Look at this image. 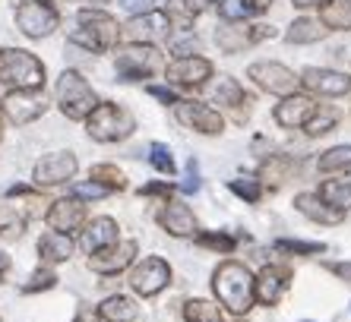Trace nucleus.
I'll return each instance as SVG.
<instances>
[{"mask_svg": "<svg viewBox=\"0 0 351 322\" xmlns=\"http://www.w3.org/2000/svg\"><path fill=\"white\" fill-rule=\"evenodd\" d=\"M213 290L215 297L221 300V306H228L231 313H247L256 300V278L250 275V269L244 262H221L213 272Z\"/></svg>", "mask_w": 351, "mask_h": 322, "instance_id": "nucleus-1", "label": "nucleus"}, {"mask_svg": "<svg viewBox=\"0 0 351 322\" xmlns=\"http://www.w3.org/2000/svg\"><path fill=\"white\" fill-rule=\"evenodd\" d=\"M0 82L13 92H38L45 86V64L32 51L23 48L0 51Z\"/></svg>", "mask_w": 351, "mask_h": 322, "instance_id": "nucleus-2", "label": "nucleus"}, {"mask_svg": "<svg viewBox=\"0 0 351 322\" xmlns=\"http://www.w3.org/2000/svg\"><path fill=\"white\" fill-rule=\"evenodd\" d=\"M80 32L70 35L73 45H82L92 54H101V51L114 48L117 38H121V29H117L114 16H108L105 10H80Z\"/></svg>", "mask_w": 351, "mask_h": 322, "instance_id": "nucleus-3", "label": "nucleus"}, {"mask_svg": "<svg viewBox=\"0 0 351 322\" xmlns=\"http://www.w3.org/2000/svg\"><path fill=\"white\" fill-rule=\"evenodd\" d=\"M136 129V121L133 114L121 105H95V111L86 117V133H89L95 143H121Z\"/></svg>", "mask_w": 351, "mask_h": 322, "instance_id": "nucleus-4", "label": "nucleus"}, {"mask_svg": "<svg viewBox=\"0 0 351 322\" xmlns=\"http://www.w3.org/2000/svg\"><path fill=\"white\" fill-rule=\"evenodd\" d=\"M58 105L70 121H86L95 111L98 98L92 92V86L82 79L76 70H64L58 79Z\"/></svg>", "mask_w": 351, "mask_h": 322, "instance_id": "nucleus-5", "label": "nucleus"}, {"mask_svg": "<svg viewBox=\"0 0 351 322\" xmlns=\"http://www.w3.org/2000/svg\"><path fill=\"white\" fill-rule=\"evenodd\" d=\"M162 54H158L152 45H130L117 54V73H121L127 82L133 79H146L156 70H162Z\"/></svg>", "mask_w": 351, "mask_h": 322, "instance_id": "nucleus-6", "label": "nucleus"}, {"mask_svg": "<svg viewBox=\"0 0 351 322\" xmlns=\"http://www.w3.org/2000/svg\"><path fill=\"white\" fill-rule=\"evenodd\" d=\"M247 76H250L260 89L272 92V95H285V98L291 95V92L298 89V82H301L285 64H276V60H260V64H250Z\"/></svg>", "mask_w": 351, "mask_h": 322, "instance_id": "nucleus-7", "label": "nucleus"}, {"mask_svg": "<svg viewBox=\"0 0 351 322\" xmlns=\"http://www.w3.org/2000/svg\"><path fill=\"white\" fill-rule=\"evenodd\" d=\"M168 282H171V266L158 256H146L130 272V288L139 297H156L162 288H168Z\"/></svg>", "mask_w": 351, "mask_h": 322, "instance_id": "nucleus-8", "label": "nucleus"}, {"mask_svg": "<svg viewBox=\"0 0 351 322\" xmlns=\"http://www.w3.org/2000/svg\"><path fill=\"white\" fill-rule=\"evenodd\" d=\"M58 23H60L58 13L51 7H45V3L29 0V3H19L16 7V25L25 38H48L58 29Z\"/></svg>", "mask_w": 351, "mask_h": 322, "instance_id": "nucleus-9", "label": "nucleus"}, {"mask_svg": "<svg viewBox=\"0 0 351 322\" xmlns=\"http://www.w3.org/2000/svg\"><path fill=\"white\" fill-rule=\"evenodd\" d=\"M174 117H178L184 127L196 129V133H206V136H215V133H221V127H225L219 111H213V108L203 105V101H187V98L174 101Z\"/></svg>", "mask_w": 351, "mask_h": 322, "instance_id": "nucleus-10", "label": "nucleus"}, {"mask_svg": "<svg viewBox=\"0 0 351 322\" xmlns=\"http://www.w3.org/2000/svg\"><path fill=\"white\" fill-rule=\"evenodd\" d=\"M76 155L73 152H51L35 164V186H58V184H66L73 180L76 174Z\"/></svg>", "mask_w": 351, "mask_h": 322, "instance_id": "nucleus-11", "label": "nucleus"}, {"mask_svg": "<svg viewBox=\"0 0 351 322\" xmlns=\"http://www.w3.org/2000/svg\"><path fill=\"white\" fill-rule=\"evenodd\" d=\"M168 29H171V23H168L165 13H158V10H146V13H139V16H133L130 23L123 25L121 35L130 41V45H149V41L168 35Z\"/></svg>", "mask_w": 351, "mask_h": 322, "instance_id": "nucleus-12", "label": "nucleus"}, {"mask_svg": "<svg viewBox=\"0 0 351 322\" xmlns=\"http://www.w3.org/2000/svg\"><path fill=\"white\" fill-rule=\"evenodd\" d=\"M272 35H276L272 25H250V29H241V25L225 23L221 29H215V41H219V48L225 51V54H237V51L250 48V45H256V41H263V38H272Z\"/></svg>", "mask_w": 351, "mask_h": 322, "instance_id": "nucleus-13", "label": "nucleus"}, {"mask_svg": "<svg viewBox=\"0 0 351 322\" xmlns=\"http://www.w3.org/2000/svg\"><path fill=\"white\" fill-rule=\"evenodd\" d=\"M301 82L311 92H317V95H329V98H339V95H348L351 92V76L348 73L326 70V66H307V70L301 73Z\"/></svg>", "mask_w": 351, "mask_h": 322, "instance_id": "nucleus-14", "label": "nucleus"}, {"mask_svg": "<svg viewBox=\"0 0 351 322\" xmlns=\"http://www.w3.org/2000/svg\"><path fill=\"white\" fill-rule=\"evenodd\" d=\"M0 111L7 114L10 123L25 127V123L38 121L41 114H45V98H41L38 92H10V95L3 98Z\"/></svg>", "mask_w": 351, "mask_h": 322, "instance_id": "nucleus-15", "label": "nucleus"}, {"mask_svg": "<svg viewBox=\"0 0 351 322\" xmlns=\"http://www.w3.org/2000/svg\"><path fill=\"white\" fill-rule=\"evenodd\" d=\"M136 250H139L136 240H121L117 247H108V250L89 256V266H92V272H98V275H117L133 262Z\"/></svg>", "mask_w": 351, "mask_h": 322, "instance_id": "nucleus-16", "label": "nucleus"}, {"mask_svg": "<svg viewBox=\"0 0 351 322\" xmlns=\"http://www.w3.org/2000/svg\"><path fill=\"white\" fill-rule=\"evenodd\" d=\"M165 76L178 86H203L213 76V64L206 57H178L171 66H165Z\"/></svg>", "mask_w": 351, "mask_h": 322, "instance_id": "nucleus-17", "label": "nucleus"}, {"mask_svg": "<svg viewBox=\"0 0 351 322\" xmlns=\"http://www.w3.org/2000/svg\"><path fill=\"white\" fill-rule=\"evenodd\" d=\"M317 108L319 105L313 101V98H307V95H288L282 105H276L272 117H276L278 127L291 129V127H304V123H307L313 114H317Z\"/></svg>", "mask_w": 351, "mask_h": 322, "instance_id": "nucleus-18", "label": "nucleus"}, {"mask_svg": "<svg viewBox=\"0 0 351 322\" xmlns=\"http://www.w3.org/2000/svg\"><path fill=\"white\" fill-rule=\"evenodd\" d=\"M114 240H117V221L101 215V218H92L89 225H86V231H82V237H80V247L89 253V256H95V253L114 247Z\"/></svg>", "mask_w": 351, "mask_h": 322, "instance_id": "nucleus-19", "label": "nucleus"}, {"mask_svg": "<svg viewBox=\"0 0 351 322\" xmlns=\"http://www.w3.org/2000/svg\"><path fill=\"white\" fill-rule=\"evenodd\" d=\"M82 221H86V209L80 199H58L48 209V227L58 234L76 231V227H82Z\"/></svg>", "mask_w": 351, "mask_h": 322, "instance_id": "nucleus-20", "label": "nucleus"}, {"mask_svg": "<svg viewBox=\"0 0 351 322\" xmlns=\"http://www.w3.org/2000/svg\"><path fill=\"white\" fill-rule=\"evenodd\" d=\"M158 221H162V227L171 234V237H190V234L196 231V218L184 202H165Z\"/></svg>", "mask_w": 351, "mask_h": 322, "instance_id": "nucleus-21", "label": "nucleus"}, {"mask_svg": "<svg viewBox=\"0 0 351 322\" xmlns=\"http://www.w3.org/2000/svg\"><path fill=\"white\" fill-rule=\"evenodd\" d=\"M294 209L301 212V215H307L311 221H319V225H339V221H342V215H345V212H335L332 206H326V202L319 199L317 193L294 196Z\"/></svg>", "mask_w": 351, "mask_h": 322, "instance_id": "nucleus-22", "label": "nucleus"}, {"mask_svg": "<svg viewBox=\"0 0 351 322\" xmlns=\"http://www.w3.org/2000/svg\"><path fill=\"white\" fill-rule=\"evenodd\" d=\"M285 290H288V272L285 269H276V266L263 269L260 278H256V297H260L263 304L266 306L278 304Z\"/></svg>", "mask_w": 351, "mask_h": 322, "instance_id": "nucleus-23", "label": "nucleus"}, {"mask_svg": "<svg viewBox=\"0 0 351 322\" xmlns=\"http://www.w3.org/2000/svg\"><path fill=\"white\" fill-rule=\"evenodd\" d=\"M38 253H41V259H45V262L58 266V262H66V259L73 256V240H70V234L48 231L38 240Z\"/></svg>", "mask_w": 351, "mask_h": 322, "instance_id": "nucleus-24", "label": "nucleus"}, {"mask_svg": "<svg viewBox=\"0 0 351 322\" xmlns=\"http://www.w3.org/2000/svg\"><path fill=\"white\" fill-rule=\"evenodd\" d=\"M294 168H298V161L288 158V155H269V158L263 161L260 177H263V184L282 186V184H285V180L294 174Z\"/></svg>", "mask_w": 351, "mask_h": 322, "instance_id": "nucleus-25", "label": "nucleus"}, {"mask_svg": "<svg viewBox=\"0 0 351 322\" xmlns=\"http://www.w3.org/2000/svg\"><path fill=\"white\" fill-rule=\"evenodd\" d=\"M319 23L326 25V29L348 32L351 29V0H329L326 7L319 10Z\"/></svg>", "mask_w": 351, "mask_h": 322, "instance_id": "nucleus-26", "label": "nucleus"}, {"mask_svg": "<svg viewBox=\"0 0 351 322\" xmlns=\"http://www.w3.org/2000/svg\"><path fill=\"white\" fill-rule=\"evenodd\" d=\"M319 199L332 206L335 212H348L351 209V184L348 180H326V184L319 186Z\"/></svg>", "mask_w": 351, "mask_h": 322, "instance_id": "nucleus-27", "label": "nucleus"}, {"mask_svg": "<svg viewBox=\"0 0 351 322\" xmlns=\"http://www.w3.org/2000/svg\"><path fill=\"white\" fill-rule=\"evenodd\" d=\"M326 35V25L319 23V19H294L291 29H288L285 38L291 41V45H313V41H319Z\"/></svg>", "mask_w": 351, "mask_h": 322, "instance_id": "nucleus-28", "label": "nucleus"}, {"mask_svg": "<svg viewBox=\"0 0 351 322\" xmlns=\"http://www.w3.org/2000/svg\"><path fill=\"white\" fill-rule=\"evenodd\" d=\"M101 316H105L108 322H133L136 319V304H133L130 297L114 294V297H108L105 304H101Z\"/></svg>", "mask_w": 351, "mask_h": 322, "instance_id": "nucleus-29", "label": "nucleus"}, {"mask_svg": "<svg viewBox=\"0 0 351 322\" xmlns=\"http://www.w3.org/2000/svg\"><path fill=\"white\" fill-rule=\"evenodd\" d=\"M23 231H25V215L16 209V206H10V202H0V237H7V240H16Z\"/></svg>", "mask_w": 351, "mask_h": 322, "instance_id": "nucleus-30", "label": "nucleus"}, {"mask_svg": "<svg viewBox=\"0 0 351 322\" xmlns=\"http://www.w3.org/2000/svg\"><path fill=\"white\" fill-rule=\"evenodd\" d=\"M213 98L215 105H225V108H237L244 101V89H241V82L231 79V76H221L219 86L213 89Z\"/></svg>", "mask_w": 351, "mask_h": 322, "instance_id": "nucleus-31", "label": "nucleus"}, {"mask_svg": "<svg viewBox=\"0 0 351 322\" xmlns=\"http://www.w3.org/2000/svg\"><path fill=\"white\" fill-rule=\"evenodd\" d=\"M184 319L187 322H221V313L213 300H187L184 304Z\"/></svg>", "mask_w": 351, "mask_h": 322, "instance_id": "nucleus-32", "label": "nucleus"}, {"mask_svg": "<svg viewBox=\"0 0 351 322\" xmlns=\"http://www.w3.org/2000/svg\"><path fill=\"white\" fill-rule=\"evenodd\" d=\"M317 168L326 171V174H329V171H345V168H351V145H332L329 152L319 155Z\"/></svg>", "mask_w": 351, "mask_h": 322, "instance_id": "nucleus-33", "label": "nucleus"}, {"mask_svg": "<svg viewBox=\"0 0 351 322\" xmlns=\"http://www.w3.org/2000/svg\"><path fill=\"white\" fill-rule=\"evenodd\" d=\"M219 16L225 23H244L254 16V7L247 0H219Z\"/></svg>", "mask_w": 351, "mask_h": 322, "instance_id": "nucleus-34", "label": "nucleus"}, {"mask_svg": "<svg viewBox=\"0 0 351 322\" xmlns=\"http://www.w3.org/2000/svg\"><path fill=\"white\" fill-rule=\"evenodd\" d=\"M165 16H168V23H178V29H184V32H187L190 25H193L196 10L190 7L187 0H168V10H165Z\"/></svg>", "mask_w": 351, "mask_h": 322, "instance_id": "nucleus-35", "label": "nucleus"}, {"mask_svg": "<svg viewBox=\"0 0 351 322\" xmlns=\"http://www.w3.org/2000/svg\"><path fill=\"white\" fill-rule=\"evenodd\" d=\"M92 180L108 186V190H123V186H127L123 174L114 168V164H95V168H92Z\"/></svg>", "mask_w": 351, "mask_h": 322, "instance_id": "nucleus-36", "label": "nucleus"}, {"mask_svg": "<svg viewBox=\"0 0 351 322\" xmlns=\"http://www.w3.org/2000/svg\"><path fill=\"white\" fill-rule=\"evenodd\" d=\"M149 161H152V168L162 171V174H168V177L178 171V168H174V158H171V149H168V145H162V143L149 145Z\"/></svg>", "mask_w": 351, "mask_h": 322, "instance_id": "nucleus-37", "label": "nucleus"}, {"mask_svg": "<svg viewBox=\"0 0 351 322\" xmlns=\"http://www.w3.org/2000/svg\"><path fill=\"white\" fill-rule=\"evenodd\" d=\"M335 121H339V114H335V111H319V114H313L311 121L304 123V127H307V136H323V133H329V129L335 127Z\"/></svg>", "mask_w": 351, "mask_h": 322, "instance_id": "nucleus-38", "label": "nucleus"}, {"mask_svg": "<svg viewBox=\"0 0 351 322\" xmlns=\"http://www.w3.org/2000/svg\"><path fill=\"white\" fill-rule=\"evenodd\" d=\"M231 193L241 196V199H247V202H260V196H263V184H260V180H250V177L231 180Z\"/></svg>", "mask_w": 351, "mask_h": 322, "instance_id": "nucleus-39", "label": "nucleus"}, {"mask_svg": "<svg viewBox=\"0 0 351 322\" xmlns=\"http://www.w3.org/2000/svg\"><path fill=\"white\" fill-rule=\"evenodd\" d=\"M196 243L206 247V250H219V253H231L237 247V240L234 237H228V234H199Z\"/></svg>", "mask_w": 351, "mask_h": 322, "instance_id": "nucleus-40", "label": "nucleus"}, {"mask_svg": "<svg viewBox=\"0 0 351 322\" xmlns=\"http://www.w3.org/2000/svg\"><path fill=\"white\" fill-rule=\"evenodd\" d=\"M276 250L282 253H298V256H317L326 247L323 243H304V240H276Z\"/></svg>", "mask_w": 351, "mask_h": 322, "instance_id": "nucleus-41", "label": "nucleus"}, {"mask_svg": "<svg viewBox=\"0 0 351 322\" xmlns=\"http://www.w3.org/2000/svg\"><path fill=\"white\" fill-rule=\"evenodd\" d=\"M54 284H58V275L48 272V269H38V272L23 284V290L25 294H32V290H48V288H54Z\"/></svg>", "mask_w": 351, "mask_h": 322, "instance_id": "nucleus-42", "label": "nucleus"}, {"mask_svg": "<svg viewBox=\"0 0 351 322\" xmlns=\"http://www.w3.org/2000/svg\"><path fill=\"white\" fill-rule=\"evenodd\" d=\"M111 190L108 186H101V184H76L73 186V199H101V196H108Z\"/></svg>", "mask_w": 351, "mask_h": 322, "instance_id": "nucleus-43", "label": "nucleus"}, {"mask_svg": "<svg viewBox=\"0 0 351 322\" xmlns=\"http://www.w3.org/2000/svg\"><path fill=\"white\" fill-rule=\"evenodd\" d=\"M171 51H174L178 57H193V51H199V41H196V35L184 32L180 38L171 41Z\"/></svg>", "mask_w": 351, "mask_h": 322, "instance_id": "nucleus-44", "label": "nucleus"}, {"mask_svg": "<svg viewBox=\"0 0 351 322\" xmlns=\"http://www.w3.org/2000/svg\"><path fill=\"white\" fill-rule=\"evenodd\" d=\"M149 95L158 98L162 105H174V101H178V98H174V92H171V89H165V86H149Z\"/></svg>", "mask_w": 351, "mask_h": 322, "instance_id": "nucleus-45", "label": "nucleus"}, {"mask_svg": "<svg viewBox=\"0 0 351 322\" xmlns=\"http://www.w3.org/2000/svg\"><path fill=\"white\" fill-rule=\"evenodd\" d=\"M187 171H190V177H187V184L180 186V190H184V193H196V190H199V174H196V161L193 158H190Z\"/></svg>", "mask_w": 351, "mask_h": 322, "instance_id": "nucleus-46", "label": "nucleus"}, {"mask_svg": "<svg viewBox=\"0 0 351 322\" xmlns=\"http://www.w3.org/2000/svg\"><path fill=\"white\" fill-rule=\"evenodd\" d=\"M139 193H143V196H168V193H171V186H168V184H149V186H143Z\"/></svg>", "mask_w": 351, "mask_h": 322, "instance_id": "nucleus-47", "label": "nucleus"}, {"mask_svg": "<svg viewBox=\"0 0 351 322\" xmlns=\"http://www.w3.org/2000/svg\"><path fill=\"white\" fill-rule=\"evenodd\" d=\"M329 269H332V272L339 275V278H345V282L351 284V262H332Z\"/></svg>", "mask_w": 351, "mask_h": 322, "instance_id": "nucleus-48", "label": "nucleus"}, {"mask_svg": "<svg viewBox=\"0 0 351 322\" xmlns=\"http://www.w3.org/2000/svg\"><path fill=\"white\" fill-rule=\"evenodd\" d=\"M73 322H98V313H92V310H80Z\"/></svg>", "mask_w": 351, "mask_h": 322, "instance_id": "nucleus-49", "label": "nucleus"}, {"mask_svg": "<svg viewBox=\"0 0 351 322\" xmlns=\"http://www.w3.org/2000/svg\"><path fill=\"white\" fill-rule=\"evenodd\" d=\"M294 7H301V10H307V7H319V3H323V7H326L329 0H291Z\"/></svg>", "mask_w": 351, "mask_h": 322, "instance_id": "nucleus-50", "label": "nucleus"}, {"mask_svg": "<svg viewBox=\"0 0 351 322\" xmlns=\"http://www.w3.org/2000/svg\"><path fill=\"white\" fill-rule=\"evenodd\" d=\"M10 272V256L3 250H0V282H3V275Z\"/></svg>", "mask_w": 351, "mask_h": 322, "instance_id": "nucleus-51", "label": "nucleus"}, {"mask_svg": "<svg viewBox=\"0 0 351 322\" xmlns=\"http://www.w3.org/2000/svg\"><path fill=\"white\" fill-rule=\"evenodd\" d=\"M187 3L196 10V13H199V10H206V7H209V3H219V0H187Z\"/></svg>", "mask_w": 351, "mask_h": 322, "instance_id": "nucleus-52", "label": "nucleus"}, {"mask_svg": "<svg viewBox=\"0 0 351 322\" xmlns=\"http://www.w3.org/2000/svg\"><path fill=\"white\" fill-rule=\"evenodd\" d=\"M86 3H108V0H86Z\"/></svg>", "mask_w": 351, "mask_h": 322, "instance_id": "nucleus-53", "label": "nucleus"}, {"mask_svg": "<svg viewBox=\"0 0 351 322\" xmlns=\"http://www.w3.org/2000/svg\"><path fill=\"white\" fill-rule=\"evenodd\" d=\"M35 3H45V7H48V3H51V0H35Z\"/></svg>", "mask_w": 351, "mask_h": 322, "instance_id": "nucleus-54", "label": "nucleus"}, {"mask_svg": "<svg viewBox=\"0 0 351 322\" xmlns=\"http://www.w3.org/2000/svg\"><path fill=\"white\" fill-rule=\"evenodd\" d=\"M0 139H3V127H0Z\"/></svg>", "mask_w": 351, "mask_h": 322, "instance_id": "nucleus-55", "label": "nucleus"}, {"mask_svg": "<svg viewBox=\"0 0 351 322\" xmlns=\"http://www.w3.org/2000/svg\"><path fill=\"white\" fill-rule=\"evenodd\" d=\"M0 105H3V101H0Z\"/></svg>", "mask_w": 351, "mask_h": 322, "instance_id": "nucleus-56", "label": "nucleus"}]
</instances>
